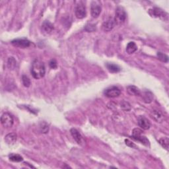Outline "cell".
I'll return each mask as SVG.
<instances>
[{"label": "cell", "instance_id": "6da1fadb", "mask_svg": "<svg viewBox=\"0 0 169 169\" xmlns=\"http://www.w3.org/2000/svg\"><path fill=\"white\" fill-rule=\"evenodd\" d=\"M31 72L32 77L36 79H40L44 77L46 73L44 64L39 59H35L32 64Z\"/></svg>", "mask_w": 169, "mask_h": 169}, {"label": "cell", "instance_id": "7a4b0ae2", "mask_svg": "<svg viewBox=\"0 0 169 169\" xmlns=\"http://www.w3.org/2000/svg\"><path fill=\"white\" fill-rule=\"evenodd\" d=\"M132 137L135 140L140 141L142 144L146 145V146H149V141L143 134V132L140 129L135 128L133 130V132H132Z\"/></svg>", "mask_w": 169, "mask_h": 169}, {"label": "cell", "instance_id": "3957f363", "mask_svg": "<svg viewBox=\"0 0 169 169\" xmlns=\"http://www.w3.org/2000/svg\"><path fill=\"white\" fill-rule=\"evenodd\" d=\"M104 94L108 98H116L120 95L121 91L118 87L112 86V87L106 89L104 92Z\"/></svg>", "mask_w": 169, "mask_h": 169}, {"label": "cell", "instance_id": "277c9868", "mask_svg": "<svg viewBox=\"0 0 169 169\" xmlns=\"http://www.w3.org/2000/svg\"><path fill=\"white\" fill-rule=\"evenodd\" d=\"M1 123L4 128H11L13 124V118L9 113L6 112V113H4L2 116Z\"/></svg>", "mask_w": 169, "mask_h": 169}, {"label": "cell", "instance_id": "5b68a950", "mask_svg": "<svg viewBox=\"0 0 169 169\" xmlns=\"http://www.w3.org/2000/svg\"><path fill=\"white\" fill-rule=\"evenodd\" d=\"M75 13L76 17L79 19H83L86 17L87 15V12H86V8L85 5L83 3V2H79L77 5L75 10Z\"/></svg>", "mask_w": 169, "mask_h": 169}, {"label": "cell", "instance_id": "8992f818", "mask_svg": "<svg viewBox=\"0 0 169 169\" xmlns=\"http://www.w3.org/2000/svg\"><path fill=\"white\" fill-rule=\"evenodd\" d=\"M91 15L93 18H97L101 13V2L98 1H93L91 3Z\"/></svg>", "mask_w": 169, "mask_h": 169}, {"label": "cell", "instance_id": "52a82bcc", "mask_svg": "<svg viewBox=\"0 0 169 169\" xmlns=\"http://www.w3.org/2000/svg\"><path fill=\"white\" fill-rule=\"evenodd\" d=\"M126 19V13L122 7H118L116 9V18L115 21L117 23H123Z\"/></svg>", "mask_w": 169, "mask_h": 169}, {"label": "cell", "instance_id": "ba28073f", "mask_svg": "<svg viewBox=\"0 0 169 169\" xmlns=\"http://www.w3.org/2000/svg\"><path fill=\"white\" fill-rule=\"evenodd\" d=\"M11 44L16 47L26 48L31 46V42L26 39H15L11 42Z\"/></svg>", "mask_w": 169, "mask_h": 169}, {"label": "cell", "instance_id": "9c48e42d", "mask_svg": "<svg viewBox=\"0 0 169 169\" xmlns=\"http://www.w3.org/2000/svg\"><path fill=\"white\" fill-rule=\"evenodd\" d=\"M116 25V22L115 21V19L110 17L103 23L102 29L105 32H109L114 29Z\"/></svg>", "mask_w": 169, "mask_h": 169}, {"label": "cell", "instance_id": "30bf717a", "mask_svg": "<svg viewBox=\"0 0 169 169\" xmlns=\"http://www.w3.org/2000/svg\"><path fill=\"white\" fill-rule=\"evenodd\" d=\"M70 132H71V134L72 135V137H74V139L75 140V141L77 142V143L79 145H83L85 143L84 139H83V137L81 134L79 133V131H77L75 128H72V129H71Z\"/></svg>", "mask_w": 169, "mask_h": 169}, {"label": "cell", "instance_id": "8fae6325", "mask_svg": "<svg viewBox=\"0 0 169 169\" xmlns=\"http://www.w3.org/2000/svg\"><path fill=\"white\" fill-rule=\"evenodd\" d=\"M138 124L139 126L141 127L143 130H147L151 127L150 122L149 121L147 118H145L143 116H140L138 118Z\"/></svg>", "mask_w": 169, "mask_h": 169}, {"label": "cell", "instance_id": "7c38bea8", "mask_svg": "<svg viewBox=\"0 0 169 169\" xmlns=\"http://www.w3.org/2000/svg\"><path fill=\"white\" fill-rule=\"evenodd\" d=\"M151 117L155 121H156L158 123H162L164 120V115L162 114V112L158 110H153L151 112Z\"/></svg>", "mask_w": 169, "mask_h": 169}, {"label": "cell", "instance_id": "4fadbf2b", "mask_svg": "<svg viewBox=\"0 0 169 169\" xmlns=\"http://www.w3.org/2000/svg\"><path fill=\"white\" fill-rule=\"evenodd\" d=\"M42 31H44V32L49 34V33H50L53 31V29H54V25L49 21H45L42 25Z\"/></svg>", "mask_w": 169, "mask_h": 169}, {"label": "cell", "instance_id": "5bb4252c", "mask_svg": "<svg viewBox=\"0 0 169 169\" xmlns=\"http://www.w3.org/2000/svg\"><path fill=\"white\" fill-rule=\"evenodd\" d=\"M5 141L9 145H14L17 141V135L14 133L8 134L5 137Z\"/></svg>", "mask_w": 169, "mask_h": 169}, {"label": "cell", "instance_id": "9a60e30c", "mask_svg": "<svg viewBox=\"0 0 169 169\" xmlns=\"http://www.w3.org/2000/svg\"><path fill=\"white\" fill-rule=\"evenodd\" d=\"M149 13L151 17H164V13L163 11L161 10L160 9L155 8L150 9L149 11Z\"/></svg>", "mask_w": 169, "mask_h": 169}, {"label": "cell", "instance_id": "2e32d148", "mask_svg": "<svg viewBox=\"0 0 169 169\" xmlns=\"http://www.w3.org/2000/svg\"><path fill=\"white\" fill-rule=\"evenodd\" d=\"M137 50V46L136 44H135L134 42H130L126 46L125 50H126V52L128 54H131L135 52H136Z\"/></svg>", "mask_w": 169, "mask_h": 169}, {"label": "cell", "instance_id": "e0dca14e", "mask_svg": "<svg viewBox=\"0 0 169 169\" xmlns=\"http://www.w3.org/2000/svg\"><path fill=\"white\" fill-rule=\"evenodd\" d=\"M127 91L130 95H133V96H139L141 94L140 89L134 85L128 86L127 87Z\"/></svg>", "mask_w": 169, "mask_h": 169}, {"label": "cell", "instance_id": "ac0fdd59", "mask_svg": "<svg viewBox=\"0 0 169 169\" xmlns=\"http://www.w3.org/2000/svg\"><path fill=\"white\" fill-rule=\"evenodd\" d=\"M107 68L108 70L111 73H118L121 71V68L118 65L114 64H107Z\"/></svg>", "mask_w": 169, "mask_h": 169}, {"label": "cell", "instance_id": "d6986e66", "mask_svg": "<svg viewBox=\"0 0 169 169\" xmlns=\"http://www.w3.org/2000/svg\"><path fill=\"white\" fill-rule=\"evenodd\" d=\"M143 97L144 99V102H146V103H150L153 99V95L149 91L145 92Z\"/></svg>", "mask_w": 169, "mask_h": 169}, {"label": "cell", "instance_id": "ffe728a7", "mask_svg": "<svg viewBox=\"0 0 169 169\" xmlns=\"http://www.w3.org/2000/svg\"><path fill=\"white\" fill-rule=\"evenodd\" d=\"M9 160L13 162H16V163H19L23 161V158L18 154H11L9 156Z\"/></svg>", "mask_w": 169, "mask_h": 169}, {"label": "cell", "instance_id": "44dd1931", "mask_svg": "<svg viewBox=\"0 0 169 169\" xmlns=\"http://www.w3.org/2000/svg\"><path fill=\"white\" fill-rule=\"evenodd\" d=\"M8 65L10 69H15L17 66V62L15 59L13 57H10L8 59Z\"/></svg>", "mask_w": 169, "mask_h": 169}, {"label": "cell", "instance_id": "7402d4cb", "mask_svg": "<svg viewBox=\"0 0 169 169\" xmlns=\"http://www.w3.org/2000/svg\"><path fill=\"white\" fill-rule=\"evenodd\" d=\"M159 143L163 147L166 149L167 150L168 149V145H169V140L167 137H163L159 140Z\"/></svg>", "mask_w": 169, "mask_h": 169}, {"label": "cell", "instance_id": "603a6c76", "mask_svg": "<svg viewBox=\"0 0 169 169\" xmlns=\"http://www.w3.org/2000/svg\"><path fill=\"white\" fill-rule=\"evenodd\" d=\"M120 107L122 110L125 111H130L131 110V105L126 101H122L120 103Z\"/></svg>", "mask_w": 169, "mask_h": 169}, {"label": "cell", "instance_id": "cb8c5ba5", "mask_svg": "<svg viewBox=\"0 0 169 169\" xmlns=\"http://www.w3.org/2000/svg\"><path fill=\"white\" fill-rule=\"evenodd\" d=\"M157 57L158 59H160L161 62H163L167 63L168 61V57L165 54H163L162 52H158L157 53Z\"/></svg>", "mask_w": 169, "mask_h": 169}, {"label": "cell", "instance_id": "d4e9b609", "mask_svg": "<svg viewBox=\"0 0 169 169\" xmlns=\"http://www.w3.org/2000/svg\"><path fill=\"white\" fill-rule=\"evenodd\" d=\"M23 84L25 87H29L31 85V80L26 75H23L22 77Z\"/></svg>", "mask_w": 169, "mask_h": 169}, {"label": "cell", "instance_id": "484cf974", "mask_svg": "<svg viewBox=\"0 0 169 169\" xmlns=\"http://www.w3.org/2000/svg\"><path fill=\"white\" fill-rule=\"evenodd\" d=\"M41 128L42 133L46 134L48 131V130H49L48 125H47V124H46V123L42 124V125H41Z\"/></svg>", "mask_w": 169, "mask_h": 169}, {"label": "cell", "instance_id": "4316f807", "mask_svg": "<svg viewBox=\"0 0 169 169\" xmlns=\"http://www.w3.org/2000/svg\"><path fill=\"white\" fill-rule=\"evenodd\" d=\"M85 30L88 32H92L94 31L95 30H96V27L95 25H92V24H88L85 27Z\"/></svg>", "mask_w": 169, "mask_h": 169}, {"label": "cell", "instance_id": "83f0119b", "mask_svg": "<svg viewBox=\"0 0 169 169\" xmlns=\"http://www.w3.org/2000/svg\"><path fill=\"white\" fill-rule=\"evenodd\" d=\"M49 65L52 69H56L58 67L57 62H56L55 59H52V60L49 63Z\"/></svg>", "mask_w": 169, "mask_h": 169}, {"label": "cell", "instance_id": "f1b7e54d", "mask_svg": "<svg viewBox=\"0 0 169 169\" xmlns=\"http://www.w3.org/2000/svg\"><path fill=\"white\" fill-rule=\"evenodd\" d=\"M125 144H126L128 146H129V147H136V146H135V145L134 143H132V142L130 141L129 140H125Z\"/></svg>", "mask_w": 169, "mask_h": 169}]
</instances>
